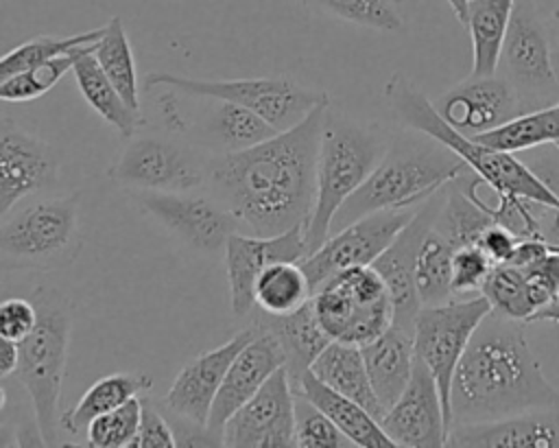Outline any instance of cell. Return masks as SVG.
Masks as SVG:
<instances>
[{"label": "cell", "instance_id": "obj_1", "mask_svg": "<svg viewBox=\"0 0 559 448\" xmlns=\"http://www.w3.org/2000/svg\"><path fill=\"white\" fill-rule=\"evenodd\" d=\"M332 101L299 125L234 153L207 160V184L251 234L275 236L308 225L317 194V160Z\"/></svg>", "mask_w": 559, "mask_h": 448}, {"label": "cell", "instance_id": "obj_2", "mask_svg": "<svg viewBox=\"0 0 559 448\" xmlns=\"http://www.w3.org/2000/svg\"><path fill=\"white\" fill-rule=\"evenodd\" d=\"M452 426L559 406L528 341L526 321L489 313L474 330L452 378Z\"/></svg>", "mask_w": 559, "mask_h": 448}, {"label": "cell", "instance_id": "obj_3", "mask_svg": "<svg viewBox=\"0 0 559 448\" xmlns=\"http://www.w3.org/2000/svg\"><path fill=\"white\" fill-rule=\"evenodd\" d=\"M465 170H469L467 164L430 135L426 140L395 138L365 184L341 205L330 234L378 210H406L424 203Z\"/></svg>", "mask_w": 559, "mask_h": 448}, {"label": "cell", "instance_id": "obj_4", "mask_svg": "<svg viewBox=\"0 0 559 448\" xmlns=\"http://www.w3.org/2000/svg\"><path fill=\"white\" fill-rule=\"evenodd\" d=\"M384 98L404 127L421 131L452 149L467 164V168L480 177L483 184L498 192V197L526 199L559 208V194L548 186L546 179L524 166L513 153L485 146L472 135H465L448 125L437 111L435 103H430L406 74H391L384 85Z\"/></svg>", "mask_w": 559, "mask_h": 448}, {"label": "cell", "instance_id": "obj_5", "mask_svg": "<svg viewBox=\"0 0 559 448\" xmlns=\"http://www.w3.org/2000/svg\"><path fill=\"white\" fill-rule=\"evenodd\" d=\"M389 146L384 131L332 116L328 109L317 160V194L306 225L308 254L330 236L336 212L365 184Z\"/></svg>", "mask_w": 559, "mask_h": 448}, {"label": "cell", "instance_id": "obj_6", "mask_svg": "<svg viewBox=\"0 0 559 448\" xmlns=\"http://www.w3.org/2000/svg\"><path fill=\"white\" fill-rule=\"evenodd\" d=\"M31 299L37 306L39 319L33 332L20 341V365L15 376L31 398L41 444L52 446L59 441L63 417L59 402L68 363L72 306L61 293L48 286L35 288Z\"/></svg>", "mask_w": 559, "mask_h": 448}, {"label": "cell", "instance_id": "obj_7", "mask_svg": "<svg viewBox=\"0 0 559 448\" xmlns=\"http://www.w3.org/2000/svg\"><path fill=\"white\" fill-rule=\"evenodd\" d=\"M79 192L50 197L2 216L0 262L4 269H59L81 249Z\"/></svg>", "mask_w": 559, "mask_h": 448}, {"label": "cell", "instance_id": "obj_8", "mask_svg": "<svg viewBox=\"0 0 559 448\" xmlns=\"http://www.w3.org/2000/svg\"><path fill=\"white\" fill-rule=\"evenodd\" d=\"M312 306L332 341L365 345L393 326L389 288L371 264L330 275L314 291Z\"/></svg>", "mask_w": 559, "mask_h": 448}, {"label": "cell", "instance_id": "obj_9", "mask_svg": "<svg viewBox=\"0 0 559 448\" xmlns=\"http://www.w3.org/2000/svg\"><path fill=\"white\" fill-rule=\"evenodd\" d=\"M168 87L190 96H212L238 103L262 116L277 131L299 125L314 107L330 101L325 92H314L299 85L290 76H253L234 81L192 79L173 72H151L144 79V90Z\"/></svg>", "mask_w": 559, "mask_h": 448}, {"label": "cell", "instance_id": "obj_10", "mask_svg": "<svg viewBox=\"0 0 559 448\" xmlns=\"http://www.w3.org/2000/svg\"><path fill=\"white\" fill-rule=\"evenodd\" d=\"M491 313V304L487 297L474 295L465 299H450L439 306H421L415 317L413 328V345L415 356H419L426 367L432 372L443 411L448 422V433L452 428V406H450V389L454 369L480 321Z\"/></svg>", "mask_w": 559, "mask_h": 448}, {"label": "cell", "instance_id": "obj_11", "mask_svg": "<svg viewBox=\"0 0 559 448\" xmlns=\"http://www.w3.org/2000/svg\"><path fill=\"white\" fill-rule=\"evenodd\" d=\"M107 177L135 190L188 192L207 181V160L168 138L133 135L107 168Z\"/></svg>", "mask_w": 559, "mask_h": 448}, {"label": "cell", "instance_id": "obj_12", "mask_svg": "<svg viewBox=\"0 0 559 448\" xmlns=\"http://www.w3.org/2000/svg\"><path fill=\"white\" fill-rule=\"evenodd\" d=\"M131 199L179 240L205 256L225 251L227 238L242 229V223L216 197L190 194V190H138Z\"/></svg>", "mask_w": 559, "mask_h": 448}, {"label": "cell", "instance_id": "obj_13", "mask_svg": "<svg viewBox=\"0 0 559 448\" xmlns=\"http://www.w3.org/2000/svg\"><path fill=\"white\" fill-rule=\"evenodd\" d=\"M415 210H378L332 232L314 251L299 262L317 291L330 275L349 269L373 264V260L393 243L400 229L413 219ZM314 295V293H312Z\"/></svg>", "mask_w": 559, "mask_h": 448}, {"label": "cell", "instance_id": "obj_14", "mask_svg": "<svg viewBox=\"0 0 559 448\" xmlns=\"http://www.w3.org/2000/svg\"><path fill=\"white\" fill-rule=\"evenodd\" d=\"M295 387L286 365L251 396L223 426L221 446L288 448L295 446Z\"/></svg>", "mask_w": 559, "mask_h": 448}, {"label": "cell", "instance_id": "obj_15", "mask_svg": "<svg viewBox=\"0 0 559 448\" xmlns=\"http://www.w3.org/2000/svg\"><path fill=\"white\" fill-rule=\"evenodd\" d=\"M194 98L199 103V114L194 118L177 111L166 103H159V109L164 114L166 125L197 146L214 149L216 153H234L249 149L277 133L275 127H271L262 116H258L249 107L212 96Z\"/></svg>", "mask_w": 559, "mask_h": 448}, {"label": "cell", "instance_id": "obj_16", "mask_svg": "<svg viewBox=\"0 0 559 448\" xmlns=\"http://www.w3.org/2000/svg\"><path fill=\"white\" fill-rule=\"evenodd\" d=\"M57 175V151L4 116L0 122V216L26 197L55 186Z\"/></svg>", "mask_w": 559, "mask_h": 448}, {"label": "cell", "instance_id": "obj_17", "mask_svg": "<svg viewBox=\"0 0 559 448\" xmlns=\"http://www.w3.org/2000/svg\"><path fill=\"white\" fill-rule=\"evenodd\" d=\"M441 199H443V188L437 194H432L428 201H424L421 208L415 210L413 219L400 229L393 243L371 264L382 275L389 288L391 304H393V326L411 334L415 328V317L421 308L417 284H415L417 251L426 232L435 223V216L441 208Z\"/></svg>", "mask_w": 559, "mask_h": 448}, {"label": "cell", "instance_id": "obj_18", "mask_svg": "<svg viewBox=\"0 0 559 448\" xmlns=\"http://www.w3.org/2000/svg\"><path fill=\"white\" fill-rule=\"evenodd\" d=\"M225 269L229 284V304L234 315H247L253 308V286L260 273L284 260L308 256L306 225L290 227L275 236L234 232L225 243Z\"/></svg>", "mask_w": 559, "mask_h": 448}, {"label": "cell", "instance_id": "obj_19", "mask_svg": "<svg viewBox=\"0 0 559 448\" xmlns=\"http://www.w3.org/2000/svg\"><path fill=\"white\" fill-rule=\"evenodd\" d=\"M498 68L520 96L550 92L559 83L546 26L531 0H515Z\"/></svg>", "mask_w": 559, "mask_h": 448}, {"label": "cell", "instance_id": "obj_20", "mask_svg": "<svg viewBox=\"0 0 559 448\" xmlns=\"http://www.w3.org/2000/svg\"><path fill=\"white\" fill-rule=\"evenodd\" d=\"M382 428L406 448H439L448 441V422L432 372L415 356L413 376L404 393L380 417Z\"/></svg>", "mask_w": 559, "mask_h": 448}, {"label": "cell", "instance_id": "obj_21", "mask_svg": "<svg viewBox=\"0 0 559 448\" xmlns=\"http://www.w3.org/2000/svg\"><path fill=\"white\" fill-rule=\"evenodd\" d=\"M253 334L255 326H249L236 332L223 345L188 361L175 376L170 389L166 391L164 406L183 422L199 428H207L210 411L223 385V378L236 354L253 339Z\"/></svg>", "mask_w": 559, "mask_h": 448}, {"label": "cell", "instance_id": "obj_22", "mask_svg": "<svg viewBox=\"0 0 559 448\" xmlns=\"http://www.w3.org/2000/svg\"><path fill=\"white\" fill-rule=\"evenodd\" d=\"M441 118L465 135L496 129L513 116L526 111L515 85L502 74H469L463 83L448 90L437 103Z\"/></svg>", "mask_w": 559, "mask_h": 448}, {"label": "cell", "instance_id": "obj_23", "mask_svg": "<svg viewBox=\"0 0 559 448\" xmlns=\"http://www.w3.org/2000/svg\"><path fill=\"white\" fill-rule=\"evenodd\" d=\"M255 326L253 339L231 361L216 400L210 411L207 433L221 446V433L225 422L271 378V374L286 365V354L280 341L262 326Z\"/></svg>", "mask_w": 559, "mask_h": 448}, {"label": "cell", "instance_id": "obj_24", "mask_svg": "<svg viewBox=\"0 0 559 448\" xmlns=\"http://www.w3.org/2000/svg\"><path fill=\"white\" fill-rule=\"evenodd\" d=\"M445 446L559 448V406L533 409L500 420L454 424Z\"/></svg>", "mask_w": 559, "mask_h": 448}, {"label": "cell", "instance_id": "obj_25", "mask_svg": "<svg viewBox=\"0 0 559 448\" xmlns=\"http://www.w3.org/2000/svg\"><path fill=\"white\" fill-rule=\"evenodd\" d=\"M253 323L266 328L282 345L286 354V369L295 393L299 391L301 376L310 369L314 358L332 341L317 319L312 299L288 315H264L255 317Z\"/></svg>", "mask_w": 559, "mask_h": 448}, {"label": "cell", "instance_id": "obj_26", "mask_svg": "<svg viewBox=\"0 0 559 448\" xmlns=\"http://www.w3.org/2000/svg\"><path fill=\"white\" fill-rule=\"evenodd\" d=\"M360 350H362L371 387L382 409L386 411L404 393L413 376V365H415L413 334L397 326H391L386 332H382L373 341L360 345Z\"/></svg>", "mask_w": 559, "mask_h": 448}, {"label": "cell", "instance_id": "obj_27", "mask_svg": "<svg viewBox=\"0 0 559 448\" xmlns=\"http://www.w3.org/2000/svg\"><path fill=\"white\" fill-rule=\"evenodd\" d=\"M310 402H314L323 413L330 415V420L354 441V446L360 448H395V441L386 435L380 420L369 413L362 404L356 400L334 391L325 382H321L310 369L301 376L299 391Z\"/></svg>", "mask_w": 559, "mask_h": 448}, {"label": "cell", "instance_id": "obj_28", "mask_svg": "<svg viewBox=\"0 0 559 448\" xmlns=\"http://www.w3.org/2000/svg\"><path fill=\"white\" fill-rule=\"evenodd\" d=\"M310 372L334 391L362 404L378 420L384 415V409L371 387L360 345L330 341L310 365Z\"/></svg>", "mask_w": 559, "mask_h": 448}, {"label": "cell", "instance_id": "obj_29", "mask_svg": "<svg viewBox=\"0 0 559 448\" xmlns=\"http://www.w3.org/2000/svg\"><path fill=\"white\" fill-rule=\"evenodd\" d=\"M151 387V376L142 372H118L103 376L83 391V396L70 411H63L61 428L76 437L87 431V426L98 415L109 413L138 396H144Z\"/></svg>", "mask_w": 559, "mask_h": 448}, {"label": "cell", "instance_id": "obj_30", "mask_svg": "<svg viewBox=\"0 0 559 448\" xmlns=\"http://www.w3.org/2000/svg\"><path fill=\"white\" fill-rule=\"evenodd\" d=\"M76 87L83 96V101L105 120L109 122L122 138L131 140L138 129L144 125L142 111L133 109L122 94L116 90V85L107 79L103 68L98 66L94 50L85 52L76 59L72 68Z\"/></svg>", "mask_w": 559, "mask_h": 448}, {"label": "cell", "instance_id": "obj_31", "mask_svg": "<svg viewBox=\"0 0 559 448\" xmlns=\"http://www.w3.org/2000/svg\"><path fill=\"white\" fill-rule=\"evenodd\" d=\"M515 0H469L467 31L472 39V74H496Z\"/></svg>", "mask_w": 559, "mask_h": 448}, {"label": "cell", "instance_id": "obj_32", "mask_svg": "<svg viewBox=\"0 0 559 448\" xmlns=\"http://www.w3.org/2000/svg\"><path fill=\"white\" fill-rule=\"evenodd\" d=\"M474 140L483 142L485 146L518 153L526 149H535L548 142H559V101L542 107V109H526L511 120L498 125L496 129L483 131L472 135Z\"/></svg>", "mask_w": 559, "mask_h": 448}, {"label": "cell", "instance_id": "obj_33", "mask_svg": "<svg viewBox=\"0 0 559 448\" xmlns=\"http://www.w3.org/2000/svg\"><path fill=\"white\" fill-rule=\"evenodd\" d=\"M312 284L299 260L266 267L253 286V306L264 315H288L312 299Z\"/></svg>", "mask_w": 559, "mask_h": 448}, {"label": "cell", "instance_id": "obj_34", "mask_svg": "<svg viewBox=\"0 0 559 448\" xmlns=\"http://www.w3.org/2000/svg\"><path fill=\"white\" fill-rule=\"evenodd\" d=\"M454 245L432 227L426 232L415 264V284L421 306H439L454 299L452 293V258Z\"/></svg>", "mask_w": 559, "mask_h": 448}, {"label": "cell", "instance_id": "obj_35", "mask_svg": "<svg viewBox=\"0 0 559 448\" xmlns=\"http://www.w3.org/2000/svg\"><path fill=\"white\" fill-rule=\"evenodd\" d=\"M480 293L487 297L493 313L526 323H531L533 315L544 306V299L526 278L524 269L511 262L493 264Z\"/></svg>", "mask_w": 559, "mask_h": 448}, {"label": "cell", "instance_id": "obj_36", "mask_svg": "<svg viewBox=\"0 0 559 448\" xmlns=\"http://www.w3.org/2000/svg\"><path fill=\"white\" fill-rule=\"evenodd\" d=\"M94 57L107 79L116 85V90L122 94V98L138 111L140 109V81L135 70L133 50L124 31V24L118 15H114L105 26L103 35L96 42Z\"/></svg>", "mask_w": 559, "mask_h": 448}, {"label": "cell", "instance_id": "obj_37", "mask_svg": "<svg viewBox=\"0 0 559 448\" xmlns=\"http://www.w3.org/2000/svg\"><path fill=\"white\" fill-rule=\"evenodd\" d=\"M103 35V26L76 33V35H66V37H55V35H39L33 39H26L11 48L9 52L2 55L0 59V81L9 79L22 70H28L33 66H39L44 61H50L55 57H61L66 52H72L74 48L96 44Z\"/></svg>", "mask_w": 559, "mask_h": 448}, {"label": "cell", "instance_id": "obj_38", "mask_svg": "<svg viewBox=\"0 0 559 448\" xmlns=\"http://www.w3.org/2000/svg\"><path fill=\"white\" fill-rule=\"evenodd\" d=\"M96 44L74 48L72 52H66L61 57H55L50 61H44L39 66H33L28 70H22L9 79L0 81V98L7 103H24L44 96L48 90H52L59 79L74 68L76 59L85 52H92Z\"/></svg>", "mask_w": 559, "mask_h": 448}, {"label": "cell", "instance_id": "obj_39", "mask_svg": "<svg viewBox=\"0 0 559 448\" xmlns=\"http://www.w3.org/2000/svg\"><path fill=\"white\" fill-rule=\"evenodd\" d=\"M310 4L332 13L341 20L354 22L365 28L397 33L404 28L400 0H308Z\"/></svg>", "mask_w": 559, "mask_h": 448}, {"label": "cell", "instance_id": "obj_40", "mask_svg": "<svg viewBox=\"0 0 559 448\" xmlns=\"http://www.w3.org/2000/svg\"><path fill=\"white\" fill-rule=\"evenodd\" d=\"M295 446L299 448H347L354 441L304 393L295 396Z\"/></svg>", "mask_w": 559, "mask_h": 448}, {"label": "cell", "instance_id": "obj_41", "mask_svg": "<svg viewBox=\"0 0 559 448\" xmlns=\"http://www.w3.org/2000/svg\"><path fill=\"white\" fill-rule=\"evenodd\" d=\"M142 402L140 396L122 406L98 415L85 431V439L94 448H124L133 446L140 428Z\"/></svg>", "mask_w": 559, "mask_h": 448}, {"label": "cell", "instance_id": "obj_42", "mask_svg": "<svg viewBox=\"0 0 559 448\" xmlns=\"http://www.w3.org/2000/svg\"><path fill=\"white\" fill-rule=\"evenodd\" d=\"M493 260L478 245H463L454 249L452 258V293L454 297L480 293Z\"/></svg>", "mask_w": 559, "mask_h": 448}, {"label": "cell", "instance_id": "obj_43", "mask_svg": "<svg viewBox=\"0 0 559 448\" xmlns=\"http://www.w3.org/2000/svg\"><path fill=\"white\" fill-rule=\"evenodd\" d=\"M140 402H142L140 428H138V437H135L133 446H142V448L177 446L179 439H177L170 422L166 420V415L155 404V400L148 398V396H140Z\"/></svg>", "mask_w": 559, "mask_h": 448}, {"label": "cell", "instance_id": "obj_44", "mask_svg": "<svg viewBox=\"0 0 559 448\" xmlns=\"http://www.w3.org/2000/svg\"><path fill=\"white\" fill-rule=\"evenodd\" d=\"M39 319L37 306L26 297H9L0 304V337L15 343L24 341Z\"/></svg>", "mask_w": 559, "mask_h": 448}, {"label": "cell", "instance_id": "obj_45", "mask_svg": "<svg viewBox=\"0 0 559 448\" xmlns=\"http://www.w3.org/2000/svg\"><path fill=\"white\" fill-rule=\"evenodd\" d=\"M518 243H520V236L511 227L496 221L483 232L478 247L493 260V264H504V262H511L518 249Z\"/></svg>", "mask_w": 559, "mask_h": 448}, {"label": "cell", "instance_id": "obj_46", "mask_svg": "<svg viewBox=\"0 0 559 448\" xmlns=\"http://www.w3.org/2000/svg\"><path fill=\"white\" fill-rule=\"evenodd\" d=\"M537 223L539 236L552 247H559V208L537 203Z\"/></svg>", "mask_w": 559, "mask_h": 448}, {"label": "cell", "instance_id": "obj_47", "mask_svg": "<svg viewBox=\"0 0 559 448\" xmlns=\"http://www.w3.org/2000/svg\"><path fill=\"white\" fill-rule=\"evenodd\" d=\"M20 365V343L0 337V376L9 378Z\"/></svg>", "mask_w": 559, "mask_h": 448}, {"label": "cell", "instance_id": "obj_48", "mask_svg": "<svg viewBox=\"0 0 559 448\" xmlns=\"http://www.w3.org/2000/svg\"><path fill=\"white\" fill-rule=\"evenodd\" d=\"M448 4H450V9L454 11L456 20H459L461 24H465V22H467V4H469V0H448Z\"/></svg>", "mask_w": 559, "mask_h": 448}, {"label": "cell", "instance_id": "obj_49", "mask_svg": "<svg viewBox=\"0 0 559 448\" xmlns=\"http://www.w3.org/2000/svg\"><path fill=\"white\" fill-rule=\"evenodd\" d=\"M552 63H555V72H557V79H559V46L552 50Z\"/></svg>", "mask_w": 559, "mask_h": 448}, {"label": "cell", "instance_id": "obj_50", "mask_svg": "<svg viewBox=\"0 0 559 448\" xmlns=\"http://www.w3.org/2000/svg\"><path fill=\"white\" fill-rule=\"evenodd\" d=\"M552 15H555V20H557V22H559V7H557V9H555V13H552Z\"/></svg>", "mask_w": 559, "mask_h": 448}, {"label": "cell", "instance_id": "obj_51", "mask_svg": "<svg viewBox=\"0 0 559 448\" xmlns=\"http://www.w3.org/2000/svg\"><path fill=\"white\" fill-rule=\"evenodd\" d=\"M557 149H559V142H557Z\"/></svg>", "mask_w": 559, "mask_h": 448}, {"label": "cell", "instance_id": "obj_52", "mask_svg": "<svg viewBox=\"0 0 559 448\" xmlns=\"http://www.w3.org/2000/svg\"><path fill=\"white\" fill-rule=\"evenodd\" d=\"M557 249H559V247H557Z\"/></svg>", "mask_w": 559, "mask_h": 448}]
</instances>
